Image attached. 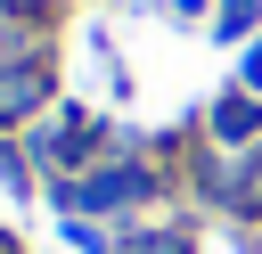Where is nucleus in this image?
<instances>
[{
	"mask_svg": "<svg viewBox=\"0 0 262 254\" xmlns=\"http://www.w3.org/2000/svg\"><path fill=\"white\" fill-rule=\"evenodd\" d=\"M246 74H254V90H262V49H254V66H246Z\"/></svg>",
	"mask_w": 262,
	"mask_h": 254,
	"instance_id": "nucleus-1",
	"label": "nucleus"
}]
</instances>
